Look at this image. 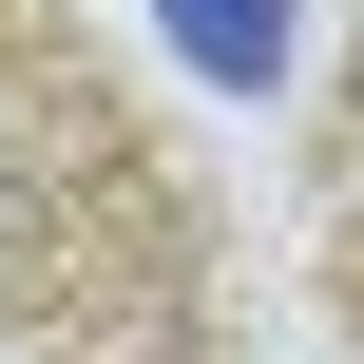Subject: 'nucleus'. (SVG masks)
Wrapping results in <instances>:
<instances>
[{"instance_id": "f257e3e1", "label": "nucleus", "mask_w": 364, "mask_h": 364, "mask_svg": "<svg viewBox=\"0 0 364 364\" xmlns=\"http://www.w3.org/2000/svg\"><path fill=\"white\" fill-rule=\"evenodd\" d=\"M173 58L230 77V96H269V77H288V0H173Z\"/></svg>"}]
</instances>
